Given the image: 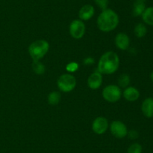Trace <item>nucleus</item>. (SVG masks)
<instances>
[{"mask_svg": "<svg viewBox=\"0 0 153 153\" xmlns=\"http://www.w3.org/2000/svg\"><path fill=\"white\" fill-rule=\"evenodd\" d=\"M32 68L37 74H44L45 69H46L43 63L40 62L39 61H33Z\"/></svg>", "mask_w": 153, "mask_h": 153, "instance_id": "nucleus-18", "label": "nucleus"}, {"mask_svg": "<svg viewBox=\"0 0 153 153\" xmlns=\"http://www.w3.org/2000/svg\"><path fill=\"white\" fill-rule=\"evenodd\" d=\"M134 34L137 36V38H143L146 35V32H147V29L144 24L143 23H138L135 27H134Z\"/></svg>", "mask_w": 153, "mask_h": 153, "instance_id": "nucleus-17", "label": "nucleus"}, {"mask_svg": "<svg viewBox=\"0 0 153 153\" xmlns=\"http://www.w3.org/2000/svg\"><path fill=\"white\" fill-rule=\"evenodd\" d=\"M115 44L117 48L122 50H126L130 44V39L126 33L120 32L115 37Z\"/></svg>", "mask_w": 153, "mask_h": 153, "instance_id": "nucleus-10", "label": "nucleus"}, {"mask_svg": "<svg viewBox=\"0 0 153 153\" xmlns=\"http://www.w3.org/2000/svg\"><path fill=\"white\" fill-rule=\"evenodd\" d=\"M95 14L94 7L91 4H85L79 11V16L81 20H89Z\"/></svg>", "mask_w": 153, "mask_h": 153, "instance_id": "nucleus-11", "label": "nucleus"}, {"mask_svg": "<svg viewBox=\"0 0 153 153\" xmlns=\"http://www.w3.org/2000/svg\"><path fill=\"white\" fill-rule=\"evenodd\" d=\"M110 130L115 137L119 139H122L128 134L127 127L120 121H114L110 125Z\"/></svg>", "mask_w": 153, "mask_h": 153, "instance_id": "nucleus-7", "label": "nucleus"}, {"mask_svg": "<svg viewBox=\"0 0 153 153\" xmlns=\"http://www.w3.org/2000/svg\"><path fill=\"white\" fill-rule=\"evenodd\" d=\"M123 96L128 101H135L140 97V92L136 88L133 86H128L124 89Z\"/></svg>", "mask_w": 153, "mask_h": 153, "instance_id": "nucleus-12", "label": "nucleus"}, {"mask_svg": "<svg viewBox=\"0 0 153 153\" xmlns=\"http://www.w3.org/2000/svg\"><path fill=\"white\" fill-rule=\"evenodd\" d=\"M150 78H151V80H152L153 81V71L152 72V73H151V74H150Z\"/></svg>", "mask_w": 153, "mask_h": 153, "instance_id": "nucleus-26", "label": "nucleus"}, {"mask_svg": "<svg viewBox=\"0 0 153 153\" xmlns=\"http://www.w3.org/2000/svg\"><path fill=\"white\" fill-rule=\"evenodd\" d=\"M79 69V64L77 62H72L68 63L66 66V70L69 72H75L76 70H77Z\"/></svg>", "mask_w": 153, "mask_h": 153, "instance_id": "nucleus-21", "label": "nucleus"}, {"mask_svg": "<svg viewBox=\"0 0 153 153\" xmlns=\"http://www.w3.org/2000/svg\"><path fill=\"white\" fill-rule=\"evenodd\" d=\"M122 92L120 87L116 85H108L102 91L103 98L110 103H115L120 99Z\"/></svg>", "mask_w": 153, "mask_h": 153, "instance_id": "nucleus-5", "label": "nucleus"}, {"mask_svg": "<svg viewBox=\"0 0 153 153\" xmlns=\"http://www.w3.org/2000/svg\"><path fill=\"white\" fill-rule=\"evenodd\" d=\"M94 2H95L96 4L102 10L108 8V5L109 3L108 0H94Z\"/></svg>", "mask_w": 153, "mask_h": 153, "instance_id": "nucleus-22", "label": "nucleus"}, {"mask_svg": "<svg viewBox=\"0 0 153 153\" xmlns=\"http://www.w3.org/2000/svg\"><path fill=\"white\" fill-rule=\"evenodd\" d=\"M130 82V77L128 74H123L120 75L118 79V83H119L120 86L122 87V88H126L128 87V84Z\"/></svg>", "mask_w": 153, "mask_h": 153, "instance_id": "nucleus-19", "label": "nucleus"}, {"mask_svg": "<svg viewBox=\"0 0 153 153\" xmlns=\"http://www.w3.org/2000/svg\"><path fill=\"white\" fill-rule=\"evenodd\" d=\"M49 44L45 40H37L31 44L28 47V52L33 61H39L48 52Z\"/></svg>", "mask_w": 153, "mask_h": 153, "instance_id": "nucleus-3", "label": "nucleus"}, {"mask_svg": "<svg viewBox=\"0 0 153 153\" xmlns=\"http://www.w3.org/2000/svg\"><path fill=\"white\" fill-rule=\"evenodd\" d=\"M108 128V122L103 116H99L94 119L92 124V130L97 134H102Z\"/></svg>", "mask_w": 153, "mask_h": 153, "instance_id": "nucleus-8", "label": "nucleus"}, {"mask_svg": "<svg viewBox=\"0 0 153 153\" xmlns=\"http://www.w3.org/2000/svg\"><path fill=\"white\" fill-rule=\"evenodd\" d=\"M141 110L143 115L146 117L147 118L153 117V98H148L145 99L142 103Z\"/></svg>", "mask_w": 153, "mask_h": 153, "instance_id": "nucleus-13", "label": "nucleus"}, {"mask_svg": "<svg viewBox=\"0 0 153 153\" xmlns=\"http://www.w3.org/2000/svg\"><path fill=\"white\" fill-rule=\"evenodd\" d=\"M142 18L144 22L150 26H153V7H149L145 9L142 14Z\"/></svg>", "mask_w": 153, "mask_h": 153, "instance_id": "nucleus-15", "label": "nucleus"}, {"mask_svg": "<svg viewBox=\"0 0 153 153\" xmlns=\"http://www.w3.org/2000/svg\"><path fill=\"white\" fill-rule=\"evenodd\" d=\"M102 82V74L98 70H96L91 74L88 79V85L91 89H98Z\"/></svg>", "mask_w": 153, "mask_h": 153, "instance_id": "nucleus-9", "label": "nucleus"}, {"mask_svg": "<svg viewBox=\"0 0 153 153\" xmlns=\"http://www.w3.org/2000/svg\"><path fill=\"white\" fill-rule=\"evenodd\" d=\"M146 9V5L144 2H140L135 1V2L133 4L132 14L134 16H142L143 13Z\"/></svg>", "mask_w": 153, "mask_h": 153, "instance_id": "nucleus-14", "label": "nucleus"}, {"mask_svg": "<svg viewBox=\"0 0 153 153\" xmlns=\"http://www.w3.org/2000/svg\"><path fill=\"white\" fill-rule=\"evenodd\" d=\"M61 98V94L58 92H52L49 93L48 96V102L50 105H57Z\"/></svg>", "mask_w": 153, "mask_h": 153, "instance_id": "nucleus-16", "label": "nucleus"}, {"mask_svg": "<svg viewBox=\"0 0 153 153\" xmlns=\"http://www.w3.org/2000/svg\"><path fill=\"white\" fill-rule=\"evenodd\" d=\"M137 2H144L146 1V0H136Z\"/></svg>", "mask_w": 153, "mask_h": 153, "instance_id": "nucleus-25", "label": "nucleus"}, {"mask_svg": "<svg viewBox=\"0 0 153 153\" xmlns=\"http://www.w3.org/2000/svg\"><path fill=\"white\" fill-rule=\"evenodd\" d=\"M94 63V59L92 58V57H88V58H85L84 60V64L85 65H91Z\"/></svg>", "mask_w": 153, "mask_h": 153, "instance_id": "nucleus-23", "label": "nucleus"}, {"mask_svg": "<svg viewBox=\"0 0 153 153\" xmlns=\"http://www.w3.org/2000/svg\"><path fill=\"white\" fill-rule=\"evenodd\" d=\"M119 24V16L112 9L103 10L97 18V26L101 31L105 32L113 31Z\"/></svg>", "mask_w": 153, "mask_h": 153, "instance_id": "nucleus-2", "label": "nucleus"}, {"mask_svg": "<svg viewBox=\"0 0 153 153\" xmlns=\"http://www.w3.org/2000/svg\"><path fill=\"white\" fill-rule=\"evenodd\" d=\"M57 84L61 91L64 92H70L73 91L76 87V80L72 74H64L59 76Z\"/></svg>", "mask_w": 153, "mask_h": 153, "instance_id": "nucleus-4", "label": "nucleus"}, {"mask_svg": "<svg viewBox=\"0 0 153 153\" xmlns=\"http://www.w3.org/2000/svg\"><path fill=\"white\" fill-rule=\"evenodd\" d=\"M142 146L140 144L135 142L128 147L127 153H142Z\"/></svg>", "mask_w": 153, "mask_h": 153, "instance_id": "nucleus-20", "label": "nucleus"}, {"mask_svg": "<svg viewBox=\"0 0 153 153\" xmlns=\"http://www.w3.org/2000/svg\"><path fill=\"white\" fill-rule=\"evenodd\" d=\"M128 136L131 139H136V138L138 137V133H137L136 130H131V131L128 133Z\"/></svg>", "mask_w": 153, "mask_h": 153, "instance_id": "nucleus-24", "label": "nucleus"}, {"mask_svg": "<svg viewBox=\"0 0 153 153\" xmlns=\"http://www.w3.org/2000/svg\"><path fill=\"white\" fill-rule=\"evenodd\" d=\"M70 35L75 39H80L85 33V25L81 20H74L70 25Z\"/></svg>", "mask_w": 153, "mask_h": 153, "instance_id": "nucleus-6", "label": "nucleus"}, {"mask_svg": "<svg viewBox=\"0 0 153 153\" xmlns=\"http://www.w3.org/2000/svg\"><path fill=\"white\" fill-rule=\"evenodd\" d=\"M120 64V58L117 54L108 51L103 54L99 60L97 70L104 74H111L117 70Z\"/></svg>", "mask_w": 153, "mask_h": 153, "instance_id": "nucleus-1", "label": "nucleus"}]
</instances>
